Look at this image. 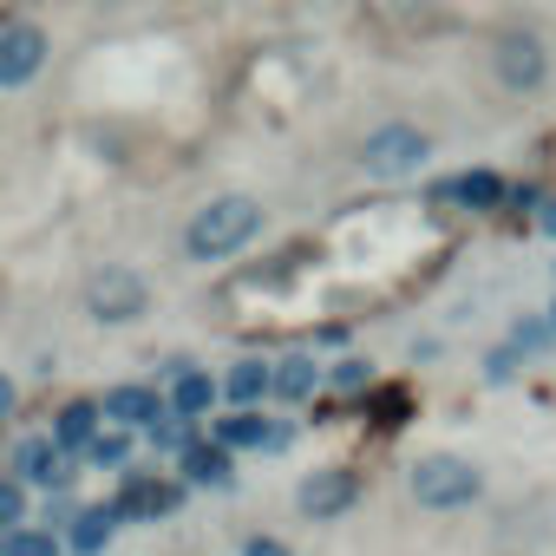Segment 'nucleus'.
<instances>
[{"mask_svg": "<svg viewBox=\"0 0 556 556\" xmlns=\"http://www.w3.org/2000/svg\"><path fill=\"white\" fill-rule=\"evenodd\" d=\"M255 229H262V210H255L249 197H216V203L197 210V223L184 229V249H190L197 262H223V255H236Z\"/></svg>", "mask_w": 556, "mask_h": 556, "instance_id": "1", "label": "nucleus"}, {"mask_svg": "<svg viewBox=\"0 0 556 556\" xmlns=\"http://www.w3.org/2000/svg\"><path fill=\"white\" fill-rule=\"evenodd\" d=\"M413 497L432 504V510H458L478 497V471L465 458H419L413 465Z\"/></svg>", "mask_w": 556, "mask_h": 556, "instance_id": "2", "label": "nucleus"}, {"mask_svg": "<svg viewBox=\"0 0 556 556\" xmlns=\"http://www.w3.org/2000/svg\"><path fill=\"white\" fill-rule=\"evenodd\" d=\"M361 157H367V170H374V177H413V170L432 157V144H426L413 125H380V131L367 138V151H361Z\"/></svg>", "mask_w": 556, "mask_h": 556, "instance_id": "3", "label": "nucleus"}, {"mask_svg": "<svg viewBox=\"0 0 556 556\" xmlns=\"http://www.w3.org/2000/svg\"><path fill=\"white\" fill-rule=\"evenodd\" d=\"M86 308H92L99 321H131V315H144V275H131V268H99L92 282H86Z\"/></svg>", "mask_w": 556, "mask_h": 556, "instance_id": "4", "label": "nucleus"}, {"mask_svg": "<svg viewBox=\"0 0 556 556\" xmlns=\"http://www.w3.org/2000/svg\"><path fill=\"white\" fill-rule=\"evenodd\" d=\"M491 66H497V79L510 86V92H530L536 79H543V47L530 40V34H497V47H491Z\"/></svg>", "mask_w": 556, "mask_h": 556, "instance_id": "5", "label": "nucleus"}, {"mask_svg": "<svg viewBox=\"0 0 556 556\" xmlns=\"http://www.w3.org/2000/svg\"><path fill=\"white\" fill-rule=\"evenodd\" d=\"M47 66V34L40 27H8L0 34V86H27Z\"/></svg>", "mask_w": 556, "mask_h": 556, "instance_id": "6", "label": "nucleus"}, {"mask_svg": "<svg viewBox=\"0 0 556 556\" xmlns=\"http://www.w3.org/2000/svg\"><path fill=\"white\" fill-rule=\"evenodd\" d=\"M177 497H184V484H164V478H151V471H131L112 510H118V517H131V523H144V517L177 510Z\"/></svg>", "mask_w": 556, "mask_h": 556, "instance_id": "7", "label": "nucleus"}, {"mask_svg": "<svg viewBox=\"0 0 556 556\" xmlns=\"http://www.w3.org/2000/svg\"><path fill=\"white\" fill-rule=\"evenodd\" d=\"M354 497H361V478L354 471H308L295 504H302V517H341Z\"/></svg>", "mask_w": 556, "mask_h": 556, "instance_id": "8", "label": "nucleus"}, {"mask_svg": "<svg viewBox=\"0 0 556 556\" xmlns=\"http://www.w3.org/2000/svg\"><path fill=\"white\" fill-rule=\"evenodd\" d=\"M510 190H504V177L497 170H465V177H445L439 184V203H452V210H497Z\"/></svg>", "mask_w": 556, "mask_h": 556, "instance_id": "9", "label": "nucleus"}, {"mask_svg": "<svg viewBox=\"0 0 556 556\" xmlns=\"http://www.w3.org/2000/svg\"><path fill=\"white\" fill-rule=\"evenodd\" d=\"M99 419H105L99 400H73V406H60L53 445H60V452H92V445H99Z\"/></svg>", "mask_w": 556, "mask_h": 556, "instance_id": "10", "label": "nucleus"}, {"mask_svg": "<svg viewBox=\"0 0 556 556\" xmlns=\"http://www.w3.org/2000/svg\"><path fill=\"white\" fill-rule=\"evenodd\" d=\"M99 406H105V419H118L125 432H131V426H157V419H164V400H157L151 387H118V393H105Z\"/></svg>", "mask_w": 556, "mask_h": 556, "instance_id": "11", "label": "nucleus"}, {"mask_svg": "<svg viewBox=\"0 0 556 556\" xmlns=\"http://www.w3.org/2000/svg\"><path fill=\"white\" fill-rule=\"evenodd\" d=\"M112 530H118V510L112 504H86L79 523H73V556H99L112 543Z\"/></svg>", "mask_w": 556, "mask_h": 556, "instance_id": "12", "label": "nucleus"}, {"mask_svg": "<svg viewBox=\"0 0 556 556\" xmlns=\"http://www.w3.org/2000/svg\"><path fill=\"white\" fill-rule=\"evenodd\" d=\"M268 387H275V367H262V361H236V374L223 380V400L249 413V406H255V400H262Z\"/></svg>", "mask_w": 556, "mask_h": 556, "instance_id": "13", "label": "nucleus"}, {"mask_svg": "<svg viewBox=\"0 0 556 556\" xmlns=\"http://www.w3.org/2000/svg\"><path fill=\"white\" fill-rule=\"evenodd\" d=\"M14 465H21L34 484H66V465H60V445H53V439H21Z\"/></svg>", "mask_w": 556, "mask_h": 556, "instance_id": "14", "label": "nucleus"}, {"mask_svg": "<svg viewBox=\"0 0 556 556\" xmlns=\"http://www.w3.org/2000/svg\"><path fill=\"white\" fill-rule=\"evenodd\" d=\"M210 400H216V387H210L197 367H177V387H170L177 419H203V413H210Z\"/></svg>", "mask_w": 556, "mask_h": 556, "instance_id": "15", "label": "nucleus"}, {"mask_svg": "<svg viewBox=\"0 0 556 556\" xmlns=\"http://www.w3.org/2000/svg\"><path fill=\"white\" fill-rule=\"evenodd\" d=\"M184 484H229V452L223 445H190L184 452Z\"/></svg>", "mask_w": 556, "mask_h": 556, "instance_id": "16", "label": "nucleus"}, {"mask_svg": "<svg viewBox=\"0 0 556 556\" xmlns=\"http://www.w3.org/2000/svg\"><path fill=\"white\" fill-rule=\"evenodd\" d=\"M268 419H255V413H236V419H216V445L223 452H242V445H268Z\"/></svg>", "mask_w": 556, "mask_h": 556, "instance_id": "17", "label": "nucleus"}, {"mask_svg": "<svg viewBox=\"0 0 556 556\" xmlns=\"http://www.w3.org/2000/svg\"><path fill=\"white\" fill-rule=\"evenodd\" d=\"M268 393H282L289 406L308 400V393H315V367H308V361H282V367H275V387H268Z\"/></svg>", "mask_w": 556, "mask_h": 556, "instance_id": "18", "label": "nucleus"}, {"mask_svg": "<svg viewBox=\"0 0 556 556\" xmlns=\"http://www.w3.org/2000/svg\"><path fill=\"white\" fill-rule=\"evenodd\" d=\"M0 556H60V543H53V530H40V523H34V530H14Z\"/></svg>", "mask_w": 556, "mask_h": 556, "instance_id": "19", "label": "nucleus"}, {"mask_svg": "<svg viewBox=\"0 0 556 556\" xmlns=\"http://www.w3.org/2000/svg\"><path fill=\"white\" fill-rule=\"evenodd\" d=\"M21 517H27V491H21L14 478H0V530L14 536V530H21Z\"/></svg>", "mask_w": 556, "mask_h": 556, "instance_id": "20", "label": "nucleus"}, {"mask_svg": "<svg viewBox=\"0 0 556 556\" xmlns=\"http://www.w3.org/2000/svg\"><path fill=\"white\" fill-rule=\"evenodd\" d=\"M151 439H157V445H164V452H190V419H184V426H177V413H164V419H157V426H151Z\"/></svg>", "mask_w": 556, "mask_h": 556, "instance_id": "21", "label": "nucleus"}, {"mask_svg": "<svg viewBox=\"0 0 556 556\" xmlns=\"http://www.w3.org/2000/svg\"><path fill=\"white\" fill-rule=\"evenodd\" d=\"M125 458H131V432H112L92 445V465H125Z\"/></svg>", "mask_w": 556, "mask_h": 556, "instance_id": "22", "label": "nucleus"}, {"mask_svg": "<svg viewBox=\"0 0 556 556\" xmlns=\"http://www.w3.org/2000/svg\"><path fill=\"white\" fill-rule=\"evenodd\" d=\"M549 334H556V328H543V321H517V334H510V341H517V348H543Z\"/></svg>", "mask_w": 556, "mask_h": 556, "instance_id": "23", "label": "nucleus"}, {"mask_svg": "<svg viewBox=\"0 0 556 556\" xmlns=\"http://www.w3.org/2000/svg\"><path fill=\"white\" fill-rule=\"evenodd\" d=\"M484 374H491V380H510V374H517V348H497V354L484 361Z\"/></svg>", "mask_w": 556, "mask_h": 556, "instance_id": "24", "label": "nucleus"}, {"mask_svg": "<svg viewBox=\"0 0 556 556\" xmlns=\"http://www.w3.org/2000/svg\"><path fill=\"white\" fill-rule=\"evenodd\" d=\"M328 380H334V387H348V393H354V387H367V367H361V361H341V367H334V374H328Z\"/></svg>", "mask_w": 556, "mask_h": 556, "instance_id": "25", "label": "nucleus"}, {"mask_svg": "<svg viewBox=\"0 0 556 556\" xmlns=\"http://www.w3.org/2000/svg\"><path fill=\"white\" fill-rule=\"evenodd\" d=\"M242 556H295V549H289V543H275V536H255Z\"/></svg>", "mask_w": 556, "mask_h": 556, "instance_id": "26", "label": "nucleus"}, {"mask_svg": "<svg viewBox=\"0 0 556 556\" xmlns=\"http://www.w3.org/2000/svg\"><path fill=\"white\" fill-rule=\"evenodd\" d=\"M8 413H14V380L0 374V419H8Z\"/></svg>", "mask_w": 556, "mask_h": 556, "instance_id": "27", "label": "nucleus"}, {"mask_svg": "<svg viewBox=\"0 0 556 556\" xmlns=\"http://www.w3.org/2000/svg\"><path fill=\"white\" fill-rule=\"evenodd\" d=\"M543 229H549V236H556V197H549V203H543Z\"/></svg>", "mask_w": 556, "mask_h": 556, "instance_id": "28", "label": "nucleus"}, {"mask_svg": "<svg viewBox=\"0 0 556 556\" xmlns=\"http://www.w3.org/2000/svg\"><path fill=\"white\" fill-rule=\"evenodd\" d=\"M549 328H556V308H549Z\"/></svg>", "mask_w": 556, "mask_h": 556, "instance_id": "29", "label": "nucleus"}]
</instances>
